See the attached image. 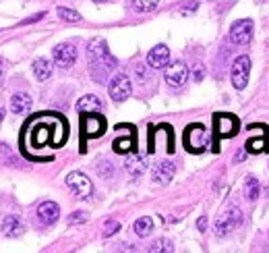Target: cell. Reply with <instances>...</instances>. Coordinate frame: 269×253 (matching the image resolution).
Returning a JSON list of instances; mask_svg holds the SVG:
<instances>
[{"mask_svg":"<svg viewBox=\"0 0 269 253\" xmlns=\"http://www.w3.org/2000/svg\"><path fill=\"white\" fill-rule=\"evenodd\" d=\"M67 121L56 114H42L31 119L27 127V147L37 149V147H60L67 141Z\"/></svg>","mask_w":269,"mask_h":253,"instance_id":"6da1fadb","label":"cell"},{"mask_svg":"<svg viewBox=\"0 0 269 253\" xmlns=\"http://www.w3.org/2000/svg\"><path fill=\"white\" fill-rule=\"evenodd\" d=\"M87 54H89L91 65H99V67L106 69V71L116 67V59L110 54L108 44H106L104 40H91L89 46H87Z\"/></svg>","mask_w":269,"mask_h":253,"instance_id":"7a4b0ae2","label":"cell"},{"mask_svg":"<svg viewBox=\"0 0 269 253\" xmlns=\"http://www.w3.org/2000/svg\"><path fill=\"white\" fill-rule=\"evenodd\" d=\"M209 143V133L203 125H189L187 131H184V145L187 149L191 151V154H201V151H205Z\"/></svg>","mask_w":269,"mask_h":253,"instance_id":"3957f363","label":"cell"},{"mask_svg":"<svg viewBox=\"0 0 269 253\" xmlns=\"http://www.w3.org/2000/svg\"><path fill=\"white\" fill-rule=\"evenodd\" d=\"M242 222V212L236 206H230L228 210H224L218 220H215V235L218 237H226L228 232H232L238 224Z\"/></svg>","mask_w":269,"mask_h":253,"instance_id":"277c9868","label":"cell"},{"mask_svg":"<svg viewBox=\"0 0 269 253\" xmlns=\"http://www.w3.org/2000/svg\"><path fill=\"white\" fill-rule=\"evenodd\" d=\"M81 129H83V141H85V139H93V137H101L104 131H106V121H104V116H99L97 112L83 114Z\"/></svg>","mask_w":269,"mask_h":253,"instance_id":"5b68a950","label":"cell"},{"mask_svg":"<svg viewBox=\"0 0 269 253\" xmlns=\"http://www.w3.org/2000/svg\"><path fill=\"white\" fill-rule=\"evenodd\" d=\"M232 85L236 89H244L249 83V75H251V59L249 56H238L232 65Z\"/></svg>","mask_w":269,"mask_h":253,"instance_id":"8992f818","label":"cell"},{"mask_svg":"<svg viewBox=\"0 0 269 253\" xmlns=\"http://www.w3.org/2000/svg\"><path fill=\"white\" fill-rule=\"evenodd\" d=\"M238 119L232 114H215V137L228 139L238 133Z\"/></svg>","mask_w":269,"mask_h":253,"instance_id":"52a82bcc","label":"cell"},{"mask_svg":"<svg viewBox=\"0 0 269 253\" xmlns=\"http://www.w3.org/2000/svg\"><path fill=\"white\" fill-rule=\"evenodd\" d=\"M67 185H69V189H71L79 199H87V197L91 195V191H93L91 181H89L83 172H71V174L67 177Z\"/></svg>","mask_w":269,"mask_h":253,"instance_id":"ba28073f","label":"cell"},{"mask_svg":"<svg viewBox=\"0 0 269 253\" xmlns=\"http://www.w3.org/2000/svg\"><path fill=\"white\" fill-rule=\"evenodd\" d=\"M108 89H110V98L114 102H125L133 91V85H131V79L127 75H116V77H112Z\"/></svg>","mask_w":269,"mask_h":253,"instance_id":"9c48e42d","label":"cell"},{"mask_svg":"<svg viewBox=\"0 0 269 253\" xmlns=\"http://www.w3.org/2000/svg\"><path fill=\"white\" fill-rule=\"evenodd\" d=\"M164 69H166V83L170 87H180V85L187 83V79H189V67L184 63H180V61L178 63H170Z\"/></svg>","mask_w":269,"mask_h":253,"instance_id":"30bf717a","label":"cell"},{"mask_svg":"<svg viewBox=\"0 0 269 253\" xmlns=\"http://www.w3.org/2000/svg\"><path fill=\"white\" fill-rule=\"evenodd\" d=\"M52 54H54V63H56L58 67L69 69L77 61V48L73 44H58L56 48H54Z\"/></svg>","mask_w":269,"mask_h":253,"instance_id":"8fae6325","label":"cell"},{"mask_svg":"<svg viewBox=\"0 0 269 253\" xmlns=\"http://www.w3.org/2000/svg\"><path fill=\"white\" fill-rule=\"evenodd\" d=\"M253 37V21L251 19H240L232 25L230 29V42L236 46H242L246 42H251Z\"/></svg>","mask_w":269,"mask_h":253,"instance_id":"7c38bea8","label":"cell"},{"mask_svg":"<svg viewBox=\"0 0 269 253\" xmlns=\"http://www.w3.org/2000/svg\"><path fill=\"white\" fill-rule=\"evenodd\" d=\"M168 63H170V50H168V46L159 44V46H155V48L149 50L147 65H149L151 69H164Z\"/></svg>","mask_w":269,"mask_h":253,"instance_id":"4fadbf2b","label":"cell"},{"mask_svg":"<svg viewBox=\"0 0 269 253\" xmlns=\"http://www.w3.org/2000/svg\"><path fill=\"white\" fill-rule=\"evenodd\" d=\"M58 216H60V208H58V204H54V201H44L37 208V220L46 226L54 224L58 220Z\"/></svg>","mask_w":269,"mask_h":253,"instance_id":"5bb4252c","label":"cell"},{"mask_svg":"<svg viewBox=\"0 0 269 253\" xmlns=\"http://www.w3.org/2000/svg\"><path fill=\"white\" fill-rule=\"evenodd\" d=\"M174 172H176V166H174L172 162L164 160V162H157V164H155V168H153V179H155L157 183H161V185H168V183L174 179Z\"/></svg>","mask_w":269,"mask_h":253,"instance_id":"9a60e30c","label":"cell"},{"mask_svg":"<svg viewBox=\"0 0 269 253\" xmlns=\"http://www.w3.org/2000/svg\"><path fill=\"white\" fill-rule=\"evenodd\" d=\"M23 222H21V218H17V216H7L5 220H3V235L5 237H9V239H17V237H21L23 235Z\"/></svg>","mask_w":269,"mask_h":253,"instance_id":"2e32d148","label":"cell"},{"mask_svg":"<svg viewBox=\"0 0 269 253\" xmlns=\"http://www.w3.org/2000/svg\"><path fill=\"white\" fill-rule=\"evenodd\" d=\"M31 106H33L31 95H27V93H15L11 98V110L15 114H27V112H31Z\"/></svg>","mask_w":269,"mask_h":253,"instance_id":"e0dca14e","label":"cell"},{"mask_svg":"<svg viewBox=\"0 0 269 253\" xmlns=\"http://www.w3.org/2000/svg\"><path fill=\"white\" fill-rule=\"evenodd\" d=\"M127 170L133 174V177H141L145 170H147V156H141V154H133L127 158L125 162Z\"/></svg>","mask_w":269,"mask_h":253,"instance_id":"ac0fdd59","label":"cell"},{"mask_svg":"<svg viewBox=\"0 0 269 253\" xmlns=\"http://www.w3.org/2000/svg\"><path fill=\"white\" fill-rule=\"evenodd\" d=\"M77 110L81 114H91V112H99L101 110V100L97 95H83L77 102Z\"/></svg>","mask_w":269,"mask_h":253,"instance_id":"d6986e66","label":"cell"},{"mask_svg":"<svg viewBox=\"0 0 269 253\" xmlns=\"http://www.w3.org/2000/svg\"><path fill=\"white\" fill-rule=\"evenodd\" d=\"M246 151L251 154H261V151H269V135H267V127L263 129L261 137H253L246 141Z\"/></svg>","mask_w":269,"mask_h":253,"instance_id":"ffe728a7","label":"cell"},{"mask_svg":"<svg viewBox=\"0 0 269 253\" xmlns=\"http://www.w3.org/2000/svg\"><path fill=\"white\" fill-rule=\"evenodd\" d=\"M112 147H114L116 154H129V151L135 147V131L131 129L129 137H118V139H114Z\"/></svg>","mask_w":269,"mask_h":253,"instance_id":"44dd1931","label":"cell"},{"mask_svg":"<svg viewBox=\"0 0 269 253\" xmlns=\"http://www.w3.org/2000/svg\"><path fill=\"white\" fill-rule=\"evenodd\" d=\"M33 75L39 79V81H46L50 75H52V63L48 59H37L33 63Z\"/></svg>","mask_w":269,"mask_h":253,"instance_id":"7402d4cb","label":"cell"},{"mask_svg":"<svg viewBox=\"0 0 269 253\" xmlns=\"http://www.w3.org/2000/svg\"><path fill=\"white\" fill-rule=\"evenodd\" d=\"M151 230H153V220H151V218L143 216V218H139V220L135 222V232H137V237H147V235H151Z\"/></svg>","mask_w":269,"mask_h":253,"instance_id":"603a6c76","label":"cell"},{"mask_svg":"<svg viewBox=\"0 0 269 253\" xmlns=\"http://www.w3.org/2000/svg\"><path fill=\"white\" fill-rule=\"evenodd\" d=\"M244 191H246L249 201H255V199L259 197V191H261L259 181H257L255 177H249V179H246V183H244Z\"/></svg>","mask_w":269,"mask_h":253,"instance_id":"cb8c5ba5","label":"cell"},{"mask_svg":"<svg viewBox=\"0 0 269 253\" xmlns=\"http://www.w3.org/2000/svg\"><path fill=\"white\" fill-rule=\"evenodd\" d=\"M58 17L67 23H79L81 21V15L73 9H65V7H58Z\"/></svg>","mask_w":269,"mask_h":253,"instance_id":"d4e9b609","label":"cell"},{"mask_svg":"<svg viewBox=\"0 0 269 253\" xmlns=\"http://www.w3.org/2000/svg\"><path fill=\"white\" fill-rule=\"evenodd\" d=\"M157 3H159V0H133V7L139 13H149V11H153L157 7Z\"/></svg>","mask_w":269,"mask_h":253,"instance_id":"484cf974","label":"cell"},{"mask_svg":"<svg viewBox=\"0 0 269 253\" xmlns=\"http://www.w3.org/2000/svg\"><path fill=\"white\" fill-rule=\"evenodd\" d=\"M120 230V222L116 220H110V222H106V228H104V237H112Z\"/></svg>","mask_w":269,"mask_h":253,"instance_id":"4316f807","label":"cell"},{"mask_svg":"<svg viewBox=\"0 0 269 253\" xmlns=\"http://www.w3.org/2000/svg\"><path fill=\"white\" fill-rule=\"evenodd\" d=\"M174 247L168 243V241H157V243H153V247L149 249V251H172Z\"/></svg>","mask_w":269,"mask_h":253,"instance_id":"83f0119b","label":"cell"},{"mask_svg":"<svg viewBox=\"0 0 269 253\" xmlns=\"http://www.w3.org/2000/svg\"><path fill=\"white\" fill-rule=\"evenodd\" d=\"M85 220H87V214H83V212H77V214L69 216V224H79V222H85Z\"/></svg>","mask_w":269,"mask_h":253,"instance_id":"f1b7e54d","label":"cell"},{"mask_svg":"<svg viewBox=\"0 0 269 253\" xmlns=\"http://www.w3.org/2000/svg\"><path fill=\"white\" fill-rule=\"evenodd\" d=\"M197 7H199L197 3H187V5L180 9V13H182V15H191L193 11H197Z\"/></svg>","mask_w":269,"mask_h":253,"instance_id":"f546056e","label":"cell"},{"mask_svg":"<svg viewBox=\"0 0 269 253\" xmlns=\"http://www.w3.org/2000/svg\"><path fill=\"white\" fill-rule=\"evenodd\" d=\"M197 228H199L201 232H205V230H207V218H205V216H201V218L197 220Z\"/></svg>","mask_w":269,"mask_h":253,"instance_id":"4dcf8cb0","label":"cell"},{"mask_svg":"<svg viewBox=\"0 0 269 253\" xmlns=\"http://www.w3.org/2000/svg\"><path fill=\"white\" fill-rule=\"evenodd\" d=\"M203 73H205V71H203V67H201V65H199V67H195V71H193L195 79H203Z\"/></svg>","mask_w":269,"mask_h":253,"instance_id":"1f68e13d","label":"cell"},{"mask_svg":"<svg viewBox=\"0 0 269 253\" xmlns=\"http://www.w3.org/2000/svg\"><path fill=\"white\" fill-rule=\"evenodd\" d=\"M137 75H139V77H145V67H143V65L137 67Z\"/></svg>","mask_w":269,"mask_h":253,"instance_id":"d6a6232c","label":"cell"},{"mask_svg":"<svg viewBox=\"0 0 269 253\" xmlns=\"http://www.w3.org/2000/svg\"><path fill=\"white\" fill-rule=\"evenodd\" d=\"M3 71H5V67H3V59H0V79H3Z\"/></svg>","mask_w":269,"mask_h":253,"instance_id":"836d02e7","label":"cell"},{"mask_svg":"<svg viewBox=\"0 0 269 253\" xmlns=\"http://www.w3.org/2000/svg\"><path fill=\"white\" fill-rule=\"evenodd\" d=\"M3 119H5V110L0 108V123H3Z\"/></svg>","mask_w":269,"mask_h":253,"instance_id":"e575fe53","label":"cell"},{"mask_svg":"<svg viewBox=\"0 0 269 253\" xmlns=\"http://www.w3.org/2000/svg\"><path fill=\"white\" fill-rule=\"evenodd\" d=\"M93 3H106V0H93Z\"/></svg>","mask_w":269,"mask_h":253,"instance_id":"d590c367","label":"cell"}]
</instances>
